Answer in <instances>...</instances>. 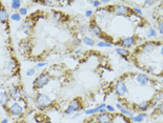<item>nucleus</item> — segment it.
<instances>
[{"mask_svg": "<svg viewBox=\"0 0 163 123\" xmlns=\"http://www.w3.org/2000/svg\"><path fill=\"white\" fill-rule=\"evenodd\" d=\"M35 72H36V70H35V68H30V70H26V76H28V77H31V76H34L35 75Z\"/></svg>", "mask_w": 163, "mask_h": 123, "instance_id": "33", "label": "nucleus"}, {"mask_svg": "<svg viewBox=\"0 0 163 123\" xmlns=\"http://www.w3.org/2000/svg\"><path fill=\"white\" fill-rule=\"evenodd\" d=\"M113 12L116 16H126L131 13V8L125 6H113Z\"/></svg>", "mask_w": 163, "mask_h": 123, "instance_id": "4", "label": "nucleus"}, {"mask_svg": "<svg viewBox=\"0 0 163 123\" xmlns=\"http://www.w3.org/2000/svg\"><path fill=\"white\" fill-rule=\"evenodd\" d=\"M162 83H163V79H162Z\"/></svg>", "mask_w": 163, "mask_h": 123, "instance_id": "46", "label": "nucleus"}, {"mask_svg": "<svg viewBox=\"0 0 163 123\" xmlns=\"http://www.w3.org/2000/svg\"><path fill=\"white\" fill-rule=\"evenodd\" d=\"M160 53H161V55L163 56V44L161 45V48H160Z\"/></svg>", "mask_w": 163, "mask_h": 123, "instance_id": "41", "label": "nucleus"}, {"mask_svg": "<svg viewBox=\"0 0 163 123\" xmlns=\"http://www.w3.org/2000/svg\"><path fill=\"white\" fill-rule=\"evenodd\" d=\"M88 30H90V32L92 34H93L94 36H101V28H100V26H99L98 24H97V22H96L95 20H93L92 21V23L90 24V28H88Z\"/></svg>", "mask_w": 163, "mask_h": 123, "instance_id": "11", "label": "nucleus"}, {"mask_svg": "<svg viewBox=\"0 0 163 123\" xmlns=\"http://www.w3.org/2000/svg\"><path fill=\"white\" fill-rule=\"evenodd\" d=\"M146 117V114L145 113H142V114H139V115L137 116H133V117H129V119H131V121H133V122H141V121L144 120V118Z\"/></svg>", "mask_w": 163, "mask_h": 123, "instance_id": "22", "label": "nucleus"}, {"mask_svg": "<svg viewBox=\"0 0 163 123\" xmlns=\"http://www.w3.org/2000/svg\"><path fill=\"white\" fill-rule=\"evenodd\" d=\"M147 36H148V38H154V37L157 36V33H156V31H155V30H154L153 28H149Z\"/></svg>", "mask_w": 163, "mask_h": 123, "instance_id": "29", "label": "nucleus"}, {"mask_svg": "<svg viewBox=\"0 0 163 123\" xmlns=\"http://www.w3.org/2000/svg\"><path fill=\"white\" fill-rule=\"evenodd\" d=\"M106 105L105 104H100V105H98L97 107H95V108H90V109H86L84 112L85 115H93V114H97V113H99V111H100V108H103V107H105Z\"/></svg>", "mask_w": 163, "mask_h": 123, "instance_id": "19", "label": "nucleus"}, {"mask_svg": "<svg viewBox=\"0 0 163 123\" xmlns=\"http://www.w3.org/2000/svg\"><path fill=\"white\" fill-rule=\"evenodd\" d=\"M9 100H10L9 94L3 92V91H0V104L1 105H6V104L9 103Z\"/></svg>", "mask_w": 163, "mask_h": 123, "instance_id": "17", "label": "nucleus"}, {"mask_svg": "<svg viewBox=\"0 0 163 123\" xmlns=\"http://www.w3.org/2000/svg\"><path fill=\"white\" fill-rule=\"evenodd\" d=\"M1 8H2V6H1V2H0V10H1Z\"/></svg>", "mask_w": 163, "mask_h": 123, "instance_id": "44", "label": "nucleus"}, {"mask_svg": "<svg viewBox=\"0 0 163 123\" xmlns=\"http://www.w3.org/2000/svg\"><path fill=\"white\" fill-rule=\"evenodd\" d=\"M134 13H135L136 15H142V11H141L140 8H133L132 10Z\"/></svg>", "mask_w": 163, "mask_h": 123, "instance_id": "34", "label": "nucleus"}, {"mask_svg": "<svg viewBox=\"0 0 163 123\" xmlns=\"http://www.w3.org/2000/svg\"><path fill=\"white\" fill-rule=\"evenodd\" d=\"M21 4H22V2L20 0H13L11 2V8L13 10H19L21 8Z\"/></svg>", "mask_w": 163, "mask_h": 123, "instance_id": "24", "label": "nucleus"}, {"mask_svg": "<svg viewBox=\"0 0 163 123\" xmlns=\"http://www.w3.org/2000/svg\"><path fill=\"white\" fill-rule=\"evenodd\" d=\"M62 18H63V16H62L61 13H59V12H56V13H54V19L56 20L57 22H60L62 20Z\"/></svg>", "mask_w": 163, "mask_h": 123, "instance_id": "28", "label": "nucleus"}, {"mask_svg": "<svg viewBox=\"0 0 163 123\" xmlns=\"http://www.w3.org/2000/svg\"><path fill=\"white\" fill-rule=\"evenodd\" d=\"M134 43H135V37H125L120 41V45L123 48H131Z\"/></svg>", "mask_w": 163, "mask_h": 123, "instance_id": "12", "label": "nucleus"}, {"mask_svg": "<svg viewBox=\"0 0 163 123\" xmlns=\"http://www.w3.org/2000/svg\"><path fill=\"white\" fill-rule=\"evenodd\" d=\"M90 4L93 6H95V8H98L101 4V1H90Z\"/></svg>", "mask_w": 163, "mask_h": 123, "instance_id": "37", "label": "nucleus"}, {"mask_svg": "<svg viewBox=\"0 0 163 123\" xmlns=\"http://www.w3.org/2000/svg\"><path fill=\"white\" fill-rule=\"evenodd\" d=\"M10 16L11 15L9 14V12L6 11V8H2L0 10V21L2 23H6L8 21V19L10 18Z\"/></svg>", "mask_w": 163, "mask_h": 123, "instance_id": "16", "label": "nucleus"}, {"mask_svg": "<svg viewBox=\"0 0 163 123\" xmlns=\"http://www.w3.org/2000/svg\"><path fill=\"white\" fill-rule=\"evenodd\" d=\"M45 123H52V121H48V122H45Z\"/></svg>", "mask_w": 163, "mask_h": 123, "instance_id": "45", "label": "nucleus"}, {"mask_svg": "<svg viewBox=\"0 0 163 123\" xmlns=\"http://www.w3.org/2000/svg\"><path fill=\"white\" fill-rule=\"evenodd\" d=\"M136 80H137V82L140 85H142V86H144V85H147V84L149 83V78L148 76L145 75V74H139V75L136 76Z\"/></svg>", "mask_w": 163, "mask_h": 123, "instance_id": "13", "label": "nucleus"}, {"mask_svg": "<svg viewBox=\"0 0 163 123\" xmlns=\"http://www.w3.org/2000/svg\"><path fill=\"white\" fill-rule=\"evenodd\" d=\"M10 18H11L13 21H16V22H19L20 20H21V16L19 15V13H13V14L10 16Z\"/></svg>", "mask_w": 163, "mask_h": 123, "instance_id": "27", "label": "nucleus"}, {"mask_svg": "<svg viewBox=\"0 0 163 123\" xmlns=\"http://www.w3.org/2000/svg\"><path fill=\"white\" fill-rule=\"evenodd\" d=\"M82 41H83V43H84V44L88 45V46H93V45L95 44V41H94V39H93V38H90V37H83Z\"/></svg>", "mask_w": 163, "mask_h": 123, "instance_id": "25", "label": "nucleus"}, {"mask_svg": "<svg viewBox=\"0 0 163 123\" xmlns=\"http://www.w3.org/2000/svg\"><path fill=\"white\" fill-rule=\"evenodd\" d=\"M18 13H19L20 16H26L28 15V8H20Z\"/></svg>", "mask_w": 163, "mask_h": 123, "instance_id": "31", "label": "nucleus"}, {"mask_svg": "<svg viewBox=\"0 0 163 123\" xmlns=\"http://www.w3.org/2000/svg\"><path fill=\"white\" fill-rule=\"evenodd\" d=\"M155 1H152V0H146L144 2V8H147V6H151L152 4H154Z\"/></svg>", "mask_w": 163, "mask_h": 123, "instance_id": "35", "label": "nucleus"}, {"mask_svg": "<svg viewBox=\"0 0 163 123\" xmlns=\"http://www.w3.org/2000/svg\"><path fill=\"white\" fill-rule=\"evenodd\" d=\"M3 90V85L1 83H0V91H2Z\"/></svg>", "mask_w": 163, "mask_h": 123, "instance_id": "43", "label": "nucleus"}, {"mask_svg": "<svg viewBox=\"0 0 163 123\" xmlns=\"http://www.w3.org/2000/svg\"><path fill=\"white\" fill-rule=\"evenodd\" d=\"M116 107L120 109V112L122 113L123 115H126V116H129V117H133V113L131 112V111H128V109L124 108V107L122 106V105H121L120 103H117V104H116Z\"/></svg>", "mask_w": 163, "mask_h": 123, "instance_id": "23", "label": "nucleus"}, {"mask_svg": "<svg viewBox=\"0 0 163 123\" xmlns=\"http://www.w3.org/2000/svg\"><path fill=\"white\" fill-rule=\"evenodd\" d=\"M52 99L45 94H38L35 99V103L39 108H46L52 105Z\"/></svg>", "mask_w": 163, "mask_h": 123, "instance_id": "2", "label": "nucleus"}, {"mask_svg": "<svg viewBox=\"0 0 163 123\" xmlns=\"http://www.w3.org/2000/svg\"><path fill=\"white\" fill-rule=\"evenodd\" d=\"M21 30L23 31V33L30 34L32 31V22L30 19H26L23 21V23L21 24Z\"/></svg>", "mask_w": 163, "mask_h": 123, "instance_id": "14", "label": "nucleus"}, {"mask_svg": "<svg viewBox=\"0 0 163 123\" xmlns=\"http://www.w3.org/2000/svg\"><path fill=\"white\" fill-rule=\"evenodd\" d=\"M23 111H24L23 106L20 103H18V102H14V103L12 104L11 106L9 107V112L11 113L12 115H14V116L21 115V114L23 113Z\"/></svg>", "mask_w": 163, "mask_h": 123, "instance_id": "7", "label": "nucleus"}, {"mask_svg": "<svg viewBox=\"0 0 163 123\" xmlns=\"http://www.w3.org/2000/svg\"><path fill=\"white\" fill-rule=\"evenodd\" d=\"M116 53L118 54V55H120V56H122L123 58H126L129 55V50L123 48H116Z\"/></svg>", "mask_w": 163, "mask_h": 123, "instance_id": "21", "label": "nucleus"}, {"mask_svg": "<svg viewBox=\"0 0 163 123\" xmlns=\"http://www.w3.org/2000/svg\"><path fill=\"white\" fill-rule=\"evenodd\" d=\"M151 101L148 100H145V101H141L140 103H138L137 105H136V107H137L138 111H141V112H145L146 109L148 108L149 106H151Z\"/></svg>", "mask_w": 163, "mask_h": 123, "instance_id": "15", "label": "nucleus"}, {"mask_svg": "<svg viewBox=\"0 0 163 123\" xmlns=\"http://www.w3.org/2000/svg\"><path fill=\"white\" fill-rule=\"evenodd\" d=\"M85 16H86V17H92V16H93V11L87 10V11L85 12Z\"/></svg>", "mask_w": 163, "mask_h": 123, "instance_id": "39", "label": "nucleus"}, {"mask_svg": "<svg viewBox=\"0 0 163 123\" xmlns=\"http://www.w3.org/2000/svg\"><path fill=\"white\" fill-rule=\"evenodd\" d=\"M158 31L161 34V36L163 37V20H160L158 22Z\"/></svg>", "mask_w": 163, "mask_h": 123, "instance_id": "32", "label": "nucleus"}, {"mask_svg": "<svg viewBox=\"0 0 163 123\" xmlns=\"http://www.w3.org/2000/svg\"><path fill=\"white\" fill-rule=\"evenodd\" d=\"M155 111H156V113H158V114H163V102L160 104H157Z\"/></svg>", "mask_w": 163, "mask_h": 123, "instance_id": "30", "label": "nucleus"}, {"mask_svg": "<svg viewBox=\"0 0 163 123\" xmlns=\"http://www.w3.org/2000/svg\"><path fill=\"white\" fill-rule=\"evenodd\" d=\"M79 116H80V113H76V114H74V115H73L72 119H76V118H78Z\"/></svg>", "mask_w": 163, "mask_h": 123, "instance_id": "40", "label": "nucleus"}, {"mask_svg": "<svg viewBox=\"0 0 163 123\" xmlns=\"http://www.w3.org/2000/svg\"><path fill=\"white\" fill-rule=\"evenodd\" d=\"M156 45H157V43H155V42H153V41H148V42H145L144 44L141 45L139 50L144 54H151L154 52Z\"/></svg>", "mask_w": 163, "mask_h": 123, "instance_id": "8", "label": "nucleus"}, {"mask_svg": "<svg viewBox=\"0 0 163 123\" xmlns=\"http://www.w3.org/2000/svg\"><path fill=\"white\" fill-rule=\"evenodd\" d=\"M110 13H111V11L106 8H97V11H96V17H97V19H99V20H104L108 17Z\"/></svg>", "mask_w": 163, "mask_h": 123, "instance_id": "10", "label": "nucleus"}, {"mask_svg": "<svg viewBox=\"0 0 163 123\" xmlns=\"http://www.w3.org/2000/svg\"><path fill=\"white\" fill-rule=\"evenodd\" d=\"M105 108H106L107 112H110V113H114V112H115V108H114L112 105H106V106H105Z\"/></svg>", "mask_w": 163, "mask_h": 123, "instance_id": "38", "label": "nucleus"}, {"mask_svg": "<svg viewBox=\"0 0 163 123\" xmlns=\"http://www.w3.org/2000/svg\"><path fill=\"white\" fill-rule=\"evenodd\" d=\"M21 95H22V92L20 90L19 86H12L9 91V96L12 100H19L21 98Z\"/></svg>", "mask_w": 163, "mask_h": 123, "instance_id": "6", "label": "nucleus"}, {"mask_svg": "<svg viewBox=\"0 0 163 123\" xmlns=\"http://www.w3.org/2000/svg\"><path fill=\"white\" fill-rule=\"evenodd\" d=\"M97 46L98 48H112L113 43H111L108 41H100L97 43Z\"/></svg>", "mask_w": 163, "mask_h": 123, "instance_id": "26", "label": "nucleus"}, {"mask_svg": "<svg viewBox=\"0 0 163 123\" xmlns=\"http://www.w3.org/2000/svg\"><path fill=\"white\" fill-rule=\"evenodd\" d=\"M116 94L119 97H124L127 94V86L124 81H118L116 83Z\"/></svg>", "mask_w": 163, "mask_h": 123, "instance_id": "5", "label": "nucleus"}, {"mask_svg": "<svg viewBox=\"0 0 163 123\" xmlns=\"http://www.w3.org/2000/svg\"><path fill=\"white\" fill-rule=\"evenodd\" d=\"M96 121L98 123H112L113 122V116L108 113H104V114H99L96 117Z\"/></svg>", "mask_w": 163, "mask_h": 123, "instance_id": "9", "label": "nucleus"}, {"mask_svg": "<svg viewBox=\"0 0 163 123\" xmlns=\"http://www.w3.org/2000/svg\"><path fill=\"white\" fill-rule=\"evenodd\" d=\"M81 109V103L78 99H74L70 101V103L68 104V108L65 109L64 113L65 115H74L76 113H79V111Z\"/></svg>", "mask_w": 163, "mask_h": 123, "instance_id": "3", "label": "nucleus"}, {"mask_svg": "<svg viewBox=\"0 0 163 123\" xmlns=\"http://www.w3.org/2000/svg\"><path fill=\"white\" fill-rule=\"evenodd\" d=\"M0 123H8V119H3V120L1 121Z\"/></svg>", "mask_w": 163, "mask_h": 123, "instance_id": "42", "label": "nucleus"}, {"mask_svg": "<svg viewBox=\"0 0 163 123\" xmlns=\"http://www.w3.org/2000/svg\"><path fill=\"white\" fill-rule=\"evenodd\" d=\"M51 78H50V75L48 73H41L33 82V88L34 90H40L44 87L46 84H48Z\"/></svg>", "mask_w": 163, "mask_h": 123, "instance_id": "1", "label": "nucleus"}, {"mask_svg": "<svg viewBox=\"0 0 163 123\" xmlns=\"http://www.w3.org/2000/svg\"><path fill=\"white\" fill-rule=\"evenodd\" d=\"M46 64H48V62H45V61L39 62V63H37L36 68H40V67H43V66H45V65H46Z\"/></svg>", "mask_w": 163, "mask_h": 123, "instance_id": "36", "label": "nucleus"}, {"mask_svg": "<svg viewBox=\"0 0 163 123\" xmlns=\"http://www.w3.org/2000/svg\"><path fill=\"white\" fill-rule=\"evenodd\" d=\"M16 67H17V64H16L15 60H13V59H11V60H9V61L6 62V70H9V72H14Z\"/></svg>", "mask_w": 163, "mask_h": 123, "instance_id": "20", "label": "nucleus"}, {"mask_svg": "<svg viewBox=\"0 0 163 123\" xmlns=\"http://www.w3.org/2000/svg\"><path fill=\"white\" fill-rule=\"evenodd\" d=\"M19 50L21 53H26L31 50V43L28 41H22L19 44Z\"/></svg>", "mask_w": 163, "mask_h": 123, "instance_id": "18", "label": "nucleus"}]
</instances>
